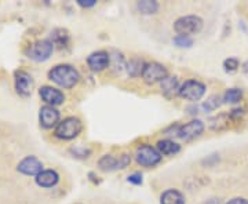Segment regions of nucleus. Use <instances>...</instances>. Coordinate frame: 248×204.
<instances>
[{
  "mask_svg": "<svg viewBox=\"0 0 248 204\" xmlns=\"http://www.w3.org/2000/svg\"><path fill=\"white\" fill-rule=\"evenodd\" d=\"M48 78L63 89H72L80 80L79 72L71 65H58L48 72Z\"/></svg>",
  "mask_w": 248,
  "mask_h": 204,
  "instance_id": "1",
  "label": "nucleus"
},
{
  "mask_svg": "<svg viewBox=\"0 0 248 204\" xmlns=\"http://www.w3.org/2000/svg\"><path fill=\"white\" fill-rule=\"evenodd\" d=\"M81 122L78 117H66L55 127V137L60 140H73L81 133Z\"/></svg>",
  "mask_w": 248,
  "mask_h": 204,
  "instance_id": "2",
  "label": "nucleus"
},
{
  "mask_svg": "<svg viewBox=\"0 0 248 204\" xmlns=\"http://www.w3.org/2000/svg\"><path fill=\"white\" fill-rule=\"evenodd\" d=\"M174 29L179 36H190L199 33L203 29V19L197 16H186L178 18L174 24Z\"/></svg>",
  "mask_w": 248,
  "mask_h": 204,
  "instance_id": "3",
  "label": "nucleus"
},
{
  "mask_svg": "<svg viewBox=\"0 0 248 204\" xmlns=\"http://www.w3.org/2000/svg\"><path fill=\"white\" fill-rule=\"evenodd\" d=\"M135 160L143 167H153L161 160V153L151 145H141L135 152Z\"/></svg>",
  "mask_w": 248,
  "mask_h": 204,
  "instance_id": "4",
  "label": "nucleus"
},
{
  "mask_svg": "<svg viewBox=\"0 0 248 204\" xmlns=\"http://www.w3.org/2000/svg\"><path fill=\"white\" fill-rule=\"evenodd\" d=\"M169 78V72L164 65L159 63H149L145 65L142 72V79L148 84H155Z\"/></svg>",
  "mask_w": 248,
  "mask_h": 204,
  "instance_id": "5",
  "label": "nucleus"
},
{
  "mask_svg": "<svg viewBox=\"0 0 248 204\" xmlns=\"http://www.w3.org/2000/svg\"><path fill=\"white\" fill-rule=\"evenodd\" d=\"M53 50L54 45L50 40H39V42L33 43L31 47H28L25 54L31 60L40 63V61H46L51 55Z\"/></svg>",
  "mask_w": 248,
  "mask_h": 204,
  "instance_id": "6",
  "label": "nucleus"
},
{
  "mask_svg": "<svg viewBox=\"0 0 248 204\" xmlns=\"http://www.w3.org/2000/svg\"><path fill=\"white\" fill-rule=\"evenodd\" d=\"M205 93V86L197 80H187L179 87V95L187 101H199Z\"/></svg>",
  "mask_w": 248,
  "mask_h": 204,
  "instance_id": "7",
  "label": "nucleus"
},
{
  "mask_svg": "<svg viewBox=\"0 0 248 204\" xmlns=\"http://www.w3.org/2000/svg\"><path fill=\"white\" fill-rule=\"evenodd\" d=\"M204 131L203 122L200 120H192L186 125L181 126L177 130V137L184 140V141H190L195 140L199 135H202Z\"/></svg>",
  "mask_w": 248,
  "mask_h": 204,
  "instance_id": "8",
  "label": "nucleus"
},
{
  "mask_svg": "<svg viewBox=\"0 0 248 204\" xmlns=\"http://www.w3.org/2000/svg\"><path fill=\"white\" fill-rule=\"evenodd\" d=\"M39 120H40L42 127H45V128H53L55 126L60 125V112L54 107L46 105V107L40 109Z\"/></svg>",
  "mask_w": 248,
  "mask_h": 204,
  "instance_id": "9",
  "label": "nucleus"
},
{
  "mask_svg": "<svg viewBox=\"0 0 248 204\" xmlns=\"http://www.w3.org/2000/svg\"><path fill=\"white\" fill-rule=\"evenodd\" d=\"M16 89L17 93L22 97L31 95L32 90H33V80L31 78V75H28L27 72L19 71L16 73Z\"/></svg>",
  "mask_w": 248,
  "mask_h": 204,
  "instance_id": "10",
  "label": "nucleus"
},
{
  "mask_svg": "<svg viewBox=\"0 0 248 204\" xmlns=\"http://www.w3.org/2000/svg\"><path fill=\"white\" fill-rule=\"evenodd\" d=\"M18 171L25 175H39L43 171V164L33 156H28L18 164Z\"/></svg>",
  "mask_w": 248,
  "mask_h": 204,
  "instance_id": "11",
  "label": "nucleus"
},
{
  "mask_svg": "<svg viewBox=\"0 0 248 204\" xmlns=\"http://www.w3.org/2000/svg\"><path fill=\"white\" fill-rule=\"evenodd\" d=\"M39 94H40L42 99L45 101L46 104H48L50 107L61 105L62 102L65 101V95H63L62 91L54 89V87H48V86L42 87L40 91H39Z\"/></svg>",
  "mask_w": 248,
  "mask_h": 204,
  "instance_id": "12",
  "label": "nucleus"
},
{
  "mask_svg": "<svg viewBox=\"0 0 248 204\" xmlns=\"http://www.w3.org/2000/svg\"><path fill=\"white\" fill-rule=\"evenodd\" d=\"M109 63H110V57L107 51H95V53L90 54L87 58V63L91 68V71L94 72L104 71L105 68H108Z\"/></svg>",
  "mask_w": 248,
  "mask_h": 204,
  "instance_id": "13",
  "label": "nucleus"
},
{
  "mask_svg": "<svg viewBox=\"0 0 248 204\" xmlns=\"http://www.w3.org/2000/svg\"><path fill=\"white\" fill-rule=\"evenodd\" d=\"M60 181V175L54 170H45L39 175H36V184L42 188H51L57 185Z\"/></svg>",
  "mask_w": 248,
  "mask_h": 204,
  "instance_id": "14",
  "label": "nucleus"
},
{
  "mask_svg": "<svg viewBox=\"0 0 248 204\" xmlns=\"http://www.w3.org/2000/svg\"><path fill=\"white\" fill-rule=\"evenodd\" d=\"M161 204H185V196L182 195L179 190L175 189H169L166 190L161 197H160Z\"/></svg>",
  "mask_w": 248,
  "mask_h": 204,
  "instance_id": "15",
  "label": "nucleus"
},
{
  "mask_svg": "<svg viewBox=\"0 0 248 204\" xmlns=\"http://www.w3.org/2000/svg\"><path fill=\"white\" fill-rule=\"evenodd\" d=\"M161 91L166 97H174L175 93H179V87H178V79L175 76H169L161 81Z\"/></svg>",
  "mask_w": 248,
  "mask_h": 204,
  "instance_id": "16",
  "label": "nucleus"
},
{
  "mask_svg": "<svg viewBox=\"0 0 248 204\" xmlns=\"http://www.w3.org/2000/svg\"><path fill=\"white\" fill-rule=\"evenodd\" d=\"M157 151H159L161 155L171 156V155H177L178 152L181 151V146H179L178 143H175L174 141L163 140V141L157 142Z\"/></svg>",
  "mask_w": 248,
  "mask_h": 204,
  "instance_id": "17",
  "label": "nucleus"
},
{
  "mask_svg": "<svg viewBox=\"0 0 248 204\" xmlns=\"http://www.w3.org/2000/svg\"><path fill=\"white\" fill-rule=\"evenodd\" d=\"M98 167L102 170V171H115V170L120 169V161H119L117 157L107 155V156H102L99 159Z\"/></svg>",
  "mask_w": 248,
  "mask_h": 204,
  "instance_id": "18",
  "label": "nucleus"
},
{
  "mask_svg": "<svg viewBox=\"0 0 248 204\" xmlns=\"http://www.w3.org/2000/svg\"><path fill=\"white\" fill-rule=\"evenodd\" d=\"M231 119H233L231 115H218L213 117L210 120V127L213 128L214 131H221L229 127V122Z\"/></svg>",
  "mask_w": 248,
  "mask_h": 204,
  "instance_id": "19",
  "label": "nucleus"
},
{
  "mask_svg": "<svg viewBox=\"0 0 248 204\" xmlns=\"http://www.w3.org/2000/svg\"><path fill=\"white\" fill-rule=\"evenodd\" d=\"M137 7L140 10V13L145 14V16H151L155 14L159 10V3L153 1V0H142L137 3Z\"/></svg>",
  "mask_w": 248,
  "mask_h": 204,
  "instance_id": "20",
  "label": "nucleus"
},
{
  "mask_svg": "<svg viewBox=\"0 0 248 204\" xmlns=\"http://www.w3.org/2000/svg\"><path fill=\"white\" fill-rule=\"evenodd\" d=\"M145 65H146V63H143V61H142L141 58H133L130 63H127V72H128L130 76L137 78V76L142 75Z\"/></svg>",
  "mask_w": 248,
  "mask_h": 204,
  "instance_id": "21",
  "label": "nucleus"
},
{
  "mask_svg": "<svg viewBox=\"0 0 248 204\" xmlns=\"http://www.w3.org/2000/svg\"><path fill=\"white\" fill-rule=\"evenodd\" d=\"M241 98H243V91L240 89H229L225 94H223V102H226V104H237L241 101Z\"/></svg>",
  "mask_w": 248,
  "mask_h": 204,
  "instance_id": "22",
  "label": "nucleus"
},
{
  "mask_svg": "<svg viewBox=\"0 0 248 204\" xmlns=\"http://www.w3.org/2000/svg\"><path fill=\"white\" fill-rule=\"evenodd\" d=\"M222 102H223V99L219 95H211L203 104V109L204 110H215L221 107Z\"/></svg>",
  "mask_w": 248,
  "mask_h": 204,
  "instance_id": "23",
  "label": "nucleus"
},
{
  "mask_svg": "<svg viewBox=\"0 0 248 204\" xmlns=\"http://www.w3.org/2000/svg\"><path fill=\"white\" fill-rule=\"evenodd\" d=\"M53 39L55 43L63 46V45H66V42H68V35H66V32H65V31H62V29H57V31H54Z\"/></svg>",
  "mask_w": 248,
  "mask_h": 204,
  "instance_id": "24",
  "label": "nucleus"
},
{
  "mask_svg": "<svg viewBox=\"0 0 248 204\" xmlns=\"http://www.w3.org/2000/svg\"><path fill=\"white\" fill-rule=\"evenodd\" d=\"M174 43L178 46V47H190L193 45V40L189 37V36H179L178 35L175 39H174Z\"/></svg>",
  "mask_w": 248,
  "mask_h": 204,
  "instance_id": "25",
  "label": "nucleus"
},
{
  "mask_svg": "<svg viewBox=\"0 0 248 204\" xmlns=\"http://www.w3.org/2000/svg\"><path fill=\"white\" fill-rule=\"evenodd\" d=\"M223 66L226 72H234L239 68V60L237 58H229L223 63Z\"/></svg>",
  "mask_w": 248,
  "mask_h": 204,
  "instance_id": "26",
  "label": "nucleus"
},
{
  "mask_svg": "<svg viewBox=\"0 0 248 204\" xmlns=\"http://www.w3.org/2000/svg\"><path fill=\"white\" fill-rule=\"evenodd\" d=\"M128 182H131L134 185H141L142 184V175L141 174H133L128 177Z\"/></svg>",
  "mask_w": 248,
  "mask_h": 204,
  "instance_id": "27",
  "label": "nucleus"
},
{
  "mask_svg": "<svg viewBox=\"0 0 248 204\" xmlns=\"http://www.w3.org/2000/svg\"><path fill=\"white\" fill-rule=\"evenodd\" d=\"M78 3L81 7H93V6H95L97 0H78Z\"/></svg>",
  "mask_w": 248,
  "mask_h": 204,
  "instance_id": "28",
  "label": "nucleus"
},
{
  "mask_svg": "<svg viewBox=\"0 0 248 204\" xmlns=\"http://www.w3.org/2000/svg\"><path fill=\"white\" fill-rule=\"evenodd\" d=\"M226 204H248V200L244 199V197H234V199L229 200Z\"/></svg>",
  "mask_w": 248,
  "mask_h": 204,
  "instance_id": "29",
  "label": "nucleus"
}]
</instances>
